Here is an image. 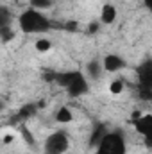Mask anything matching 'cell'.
Listing matches in <instances>:
<instances>
[{
  "mask_svg": "<svg viewBox=\"0 0 152 154\" xmlns=\"http://www.w3.org/2000/svg\"><path fill=\"white\" fill-rule=\"evenodd\" d=\"M18 23H20V29L23 32H27V34H41V32H47L52 27L50 20L41 11L32 9V7L20 14Z\"/></svg>",
  "mask_w": 152,
  "mask_h": 154,
  "instance_id": "cell-1",
  "label": "cell"
},
{
  "mask_svg": "<svg viewBox=\"0 0 152 154\" xmlns=\"http://www.w3.org/2000/svg\"><path fill=\"white\" fill-rule=\"evenodd\" d=\"M56 81L66 88L68 95L70 97H81V95H86L90 91V84L86 81V77L82 75L81 72H66V74H59L56 77Z\"/></svg>",
  "mask_w": 152,
  "mask_h": 154,
  "instance_id": "cell-2",
  "label": "cell"
},
{
  "mask_svg": "<svg viewBox=\"0 0 152 154\" xmlns=\"http://www.w3.org/2000/svg\"><path fill=\"white\" fill-rule=\"evenodd\" d=\"M97 154H125V140L120 133H106L97 145Z\"/></svg>",
  "mask_w": 152,
  "mask_h": 154,
  "instance_id": "cell-3",
  "label": "cell"
},
{
  "mask_svg": "<svg viewBox=\"0 0 152 154\" xmlns=\"http://www.w3.org/2000/svg\"><path fill=\"white\" fill-rule=\"evenodd\" d=\"M68 136L65 131H56L45 142V154H65L68 151Z\"/></svg>",
  "mask_w": 152,
  "mask_h": 154,
  "instance_id": "cell-4",
  "label": "cell"
},
{
  "mask_svg": "<svg viewBox=\"0 0 152 154\" xmlns=\"http://www.w3.org/2000/svg\"><path fill=\"white\" fill-rule=\"evenodd\" d=\"M138 75H140V91H141V97L143 99H150V88H152V65L150 61H147L145 65H141L138 68Z\"/></svg>",
  "mask_w": 152,
  "mask_h": 154,
  "instance_id": "cell-5",
  "label": "cell"
},
{
  "mask_svg": "<svg viewBox=\"0 0 152 154\" xmlns=\"http://www.w3.org/2000/svg\"><path fill=\"white\" fill-rule=\"evenodd\" d=\"M123 66H125V61L116 54H108L102 61V68L106 72H120Z\"/></svg>",
  "mask_w": 152,
  "mask_h": 154,
  "instance_id": "cell-6",
  "label": "cell"
},
{
  "mask_svg": "<svg viewBox=\"0 0 152 154\" xmlns=\"http://www.w3.org/2000/svg\"><path fill=\"white\" fill-rule=\"evenodd\" d=\"M136 129L147 138V143H150V134H152V116L150 115H145V116H138V120L134 122Z\"/></svg>",
  "mask_w": 152,
  "mask_h": 154,
  "instance_id": "cell-7",
  "label": "cell"
},
{
  "mask_svg": "<svg viewBox=\"0 0 152 154\" xmlns=\"http://www.w3.org/2000/svg\"><path fill=\"white\" fill-rule=\"evenodd\" d=\"M100 20H102L104 23H113L114 20H116V9H114V5H111V4H106V5L102 7Z\"/></svg>",
  "mask_w": 152,
  "mask_h": 154,
  "instance_id": "cell-8",
  "label": "cell"
},
{
  "mask_svg": "<svg viewBox=\"0 0 152 154\" xmlns=\"http://www.w3.org/2000/svg\"><path fill=\"white\" fill-rule=\"evenodd\" d=\"M106 133H108V129L100 124V125H97V129H93V133H91V136H90V145L91 147H97L99 143H100V140L106 136Z\"/></svg>",
  "mask_w": 152,
  "mask_h": 154,
  "instance_id": "cell-9",
  "label": "cell"
},
{
  "mask_svg": "<svg viewBox=\"0 0 152 154\" xmlns=\"http://www.w3.org/2000/svg\"><path fill=\"white\" fill-rule=\"evenodd\" d=\"M86 70H88V75L93 77V79H99V77L102 75V63H99V61H90L88 63V66H86Z\"/></svg>",
  "mask_w": 152,
  "mask_h": 154,
  "instance_id": "cell-10",
  "label": "cell"
},
{
  "mask_svg": "<svg viewBox=\"0 0 152 154\" xmlns=\"http://www.w3.org/2000/svg\"><path fill=\"white\" fill-rule=\"evenodd\" d=\"M56 120L61 122V124H68V122L74 120V115H72V111H70L66 106H63V108L57 109V113H56Z\"/></svg>",
  "mask_w": 152,
  "mask_h": 154,
  "instance_id": "cell-11",
  "label": "cell"
},
{
  "mask_svg": "<svg viewBox=\"0 0 152 154\" xmlns=\"http://www.w3.org/2000/svg\"><path fill=\"white\" fill-rule=\"evenodd\" d=\"M2 27H11V13L5 7H0V29Z\"/></svg>",
  "mask_w": 152,
  "mask_h": 154,
  "instance_id": "cell-12",
  "label": "cell"
},
{
  "mask_svg": "<svg viewBox=\"0 0 152 154\" xmlns=\"http://www.w3.org/2000/svg\"><path fill=\"white\" fill-rule=\"evenodd\" d=\"M50 5H52V0H31V7L32 9H38V11L48 9Z\"/></svg>",
  "mask_w": 152,
  "mask_h": 154,
  "instance_id": "cell-13",
  "label": "cell"
},
{
  "mask_svg": "<svg viewBox=\"0 0 152 154\" xmlns=\"http://www.w3.org/2000/svg\"><path fill=\"white\" fill-rule=\"evenodd\" d=\"M13 36H14V32H13V29H11V27H2V29H0V38L4 39V41L11 39Z\"/></svg>",
  "mask_w": 152,
  "mask_h": 154,
  "instance_id": "cell-14",
  "label": "cell"
},
{
  "mask_svg": "<svg viewBox=\"0 0 152 154\" xmlns=\"http://www.w3.org/2000/svg\"><path fill=\"white\" fill-rule=\"evenodd\" d=\"M36 48H38L39 52H47L50 48V41L48 39H38L36 41Z\"/></svg>",
  "mask_w": 152,
  "mask_h": 154,
  "instance_id": "cell-15",
  "label": "cell"
},
{
  "mask_svg": "<svg viewBox=\"0 0 152 154\" xmlns=\"http://www.w3.org/2000/svg\"><path fill=\"white\" fill-rule=\"evenodd\" d=\"M123 90V82L122 81H114V82H111V91L113 93H120Z\"/></svg>",
  "mask_w": 152,
  "mask_h": 154,
  "instance_id": "cell-16",
  "label": "cell"
},
{
  "mask_svg": "<svg viewBox=\"0 0 152 154\" xmlns=\"http://www.w3.org/2000/svg\"><path fill=\"white\" fill-rule=\"evenodd\" d=\"M143 2H145V7H147V9L152 7V0H143Z\"/></svg>",
  "mask_w": 152,
  "mask_h": 154,
  "instance_id": "cell-17",
  "label": "cell"
},
{
  "mask_svg": "<svg viewBox=\"0 0 152 154\" xmlns=\"http://www.w3.org/2000/svg\"><path fill=\"white\" fill-rule=\"evenodd\" d=\"M2 109H4V104H2V100H0V111H2Z\"/></svg>",
  "mask_w": 152,
  "mask_h": 154,
  "instance_id": "cell-18",
  "label": "cell"
}]
</instances>
